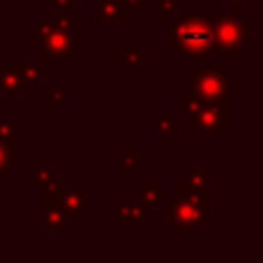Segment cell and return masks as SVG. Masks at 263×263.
Instances as JSON below:
<instances>
[{
  "label": "cell",
  "instance_id": "7402d4cb",
  "mask_svg": "<svg viewBox=\"0 0 263 263\" xmlns=\"http://www.w3.org/2000/svg\"><path fill=\"white\" fill-rule=\"evenodd\" d=\"M199 106H201V102L192 95H182L180 100H178V111H180V116H192Z\"/></svg>",
  "mask_w": 263,
  "mask_h": 263
},
{
  "label": "cell",
  "instance_id": "d6986e66",
  "mask_svg": "<svg viewBox=\"0 0 263 263\" xmlns=\"http://www.w3.org/2000/svg\"><path fill=\"white\" fill-rule=\"evenodd\" d=\"M180 0H157V18L159 21H168L171 14L178 9Z\"/></svg>",
  "mask_w": 263,
  "mask_h": 263
},
{
  "label": "cell",
  "instance_id": "44dd1931",
  "mask_svg": "<svg viewBox=\"0 0 263 263\" xmlns=\"http://www.w3.org/2000/svg\"><path fill=\"white\" fill-rule=\"evenodd\" d=\"M72 9H58L55 7V14H53V26L60 28V30H69L72 28Z\"/></svg>",
  "mask_w": 263,
  "mask_h": 263
},
{
  "label": "cell",
  "instance_id": "9a60e30c",
  "mask_svg": "<svg viewBox=\"0 0 263 263\" xmlns=\"http://www.w3.org/2000/svg\"><path fill=\"white\" fill-rule=\"evenodd\" d=\"M171 196H168L166 190H159V182L155 180V178H150L148 182H145V190L141 192V203L145 205V208H155V205H159L162 201H168Z\"/></svg>",
  "mask_w": 263,
  "mask_h": 263
},
{
  "label": "cell",
  "instance_id": "8992f818",
  "mask_svg": "<svg viewBox=\"0 0 263 263\" xmlns=\"http://www.w3.org/2000/svg\"><path fill=\"white\" fill-rule=\"evenodd\" d=\"M192 120L203 134L219 136V132L231 125V104H201L192 114Z\"/></svg>",
  "mask_w": 263,
  "mask_h": 263
},
{
  "label": "cell",
  "instance_id": "4316f807",
  "mask_svg": "<svg viewBox=\"0 0 263 263\" xmlns=\"http://www.w3.org/2000/svg\"><path fill=\"white\" fill-rule=\"evenodd\" d=\"M0 40H3V35H0Z\"/></svg>",
  "mask_w": 263,
  "mask_h": 263
},
{
  "label": "cell",
  "instance_id": "3957f363",
  "mask_svg": "<svg viewBox=\"0 0 263 263\" xmlns=\"http://www.w3.org/2000/svg\"><path fill=\"white\" fill-rule=\"evenodd\" d=\"M192 97L201 102V104H231L229 97V86L231 79L224 69L215 67V65H205L192 77Z\"/></svg>",
  "mask_w": 263,
  "mask_h": 263
},
{
  "label": "cell",
  "instance_id": "ba28073f",
  "mask_svg": "<svg viewBox=\"0 0 263 263\" xmlns=\"http://www.w3.org/2000/svg\"><path fill=\"white\" fill-rule=\"evenodd\" d=\"M83 201H86V194L79 190L69 192V194H63V199H60V210H63L65 219L81 222V219L86 217V213H83Z\"/></svg>",
  "mask_w": 263,
  "mask_h": 263
},
{
  "label": "cell",
  "instance_id": "5bb4252c",
  "mask_svg": "<svg viewBox=\"0 0 263 263\" xmlns=\"http://www.w3.org/2000/svg\"><path fill=\"white\" fill-rule=\"evenodd\" d=\"M97 16L102 21H125L127 5H125V0H102L97 5Z\"/></svg>",
  "mask_w": 263,
  "mask_h": 263
},
{
  "label": "cell",
  "instance_id": "52a82bcc",
  "mask_svg": "<svg viewBox=\"0 0 263 263\" xmlns=\"http://www.w3.org/2000/svg\"><path fill=\"white\" fill-rule=\"evenodd\" d=\"M178 194L180 196H210V171L208 168H194L187 178L178 180Z\"/></svg>",
  "mask_w": 263,
  "mask_h": 263
},
{
  "label": "cell",
  "instance_id": "2e32d148",
  "mask_svg": "<svg viewBox=\"0 0 263 263\" xmlns=\"http://www.w3.org/2000/svg\"><path fill=\"white\" fill-rule=\"evenodd\" d=\"M16 157H21V148H16V145H12L9 141L0 139V180L12 176L9 164H12V159H16Z\"/></svg>",
  "mask_w": 263,
  "mask_h": 263
},
{
  "label": "cell",
  "instance_id": "603a6c76",
  "mask_svg": "<svg viewBox=\"0 0 263 263\" xmlns=\"http://www.w3.org/2000/svg\"><path fill=\"white\" fill-rule=\"evenodd\" d=\"M136 153H139L136 148H127V150H125V157L120 159V168H132V166H136V162H139V159H136Z\"/></svg>",
  "mask_w": 263,
  "mask_h": 263
},
{
  "label": "cell",
  "instance_id": "e0dca14e",
  "mask_svg": "<svg viewBox=\"0 0 263 263\" xmlns=\"http://www.w3.org/2000/svg\"><path fill=\"white\" fill-rule=\"evenodd\" d=\"M21 77H23V81L30 83V86H40L42 79H44V69L35 63H26V65H21Z\"/></svg>",
  "mask_w": 263,
  "mask_h": 263
},
{
  "label": "cell",
  "instance_id": "30bf717a",
  "mask_svg": "<svg viewBox=\"0 0 263 263\" xmlns=\"http://www.w3.org/2000/svg\"><path fill=\"white\" fill-rule=\"evenodd\" d=\"M26 86L21 77V65H3L0 67V88L9 95H16L21 92V88Z\"/></svg>",
  "mask_w": 263,
  "mask_h": 263
},
{
  "label": "cell",
  "instance_id": "4fadbf2b",
  "mask_svg": "<svg viewBox=\"0 0 263 263\" xmlns=\"http://www.w3.org/2000/svg\"><path fill=\"white\" fill-rule=\"evenodd\" d=\"M65 224V215L60 210V199H53V196L44 194V227L49 231H58Z\"/></svg>",
  "mask_w": 263,
  "mask_h": 263
},
{
  "label": "cell",
  "instance_id": "484cf974",
  "mask_svg": "<svg viewBox=\"0 0 263 263\" xmlns=\"http://www.w3.org/2000/svg\"><path fill=\"white\" fill-rule=\"evenodd\" d=\"M231 3H233V7H231V12H240V7H242V5H245V3H250V0H231Z\"/></svg>",
  "mask_w": 263,
  "mask_h": 263
},
{
  "label": "cell",
  "instance_id": "9c48e42d",
  "mask_svg": "<svg viewBox=\"0 0 263 263\" xmlns=\"http://www.w3.org/2000/svg\"><path fill=\"white\" fill-rule=\"evenodd\" d=\"M116 63L123 65V67L127 69V74H136L139 65H145V63H148V55H145L143 51L139 49V44L129 42V44L125 46V51H120V53L116 55Z\"/></svg>",
  "mask_w": 263,
  "mask_h": 263
},
{
  "label": "cell",
  "instance_id": "5b68a950",
  "mask_svg": "<svg viewBox=\"0 0 263 263\" xmlns=\"http://www.w3.org/2000/svg\"><path fill=\"white\" fill-rule=\"evenodd\" d=\"M208 208L210 196H178L176 201L168 203V231L201 227L208 215Z\"/></svg>",
  "mask_w": 263,
  "mask_h": 263
},
{
  "label": "cell",
  "instance_id": "6da1fadb",
  "mask_svg": "<svg viewBox=\"0 0 263 263\" xmlns=\"http://www.w3.org/2000/svg\"><path fill=\"white\" fill-rule=\"evenodd\" d=\"M166 49L171 53H187L194 60L208 65L213 55V14L185 12L168 30Z\"/></svg>",
  "mask_w": 263,
  "mask_h": 263
},
{
  "label": "cell",
  "instance_id": "cb8c5ba5",
  "mask_svg": "<svg viewBox=\"0 0 263 263\" xmlns=\"http://www.w3.org/2000/svg\"><path fill=\"white\" fill-rule=\"evenodd\" d=\"M125 5L139 9V12H145V9H148V0H125Z\"/></svg>",
  "mask_w": 263,
  "mask_h": 263
},
{
  "label": "cell",
  "instance_id": "7c38bea8",
  "mask_svg": "<svg viewBox=\"0 0 263 263\" xmlns=\"http://www.w3.org/2000/svg\"><path fill=\"white\" fill-rule=\"evenodd\" d=\"M116 215L123 222H143L148 217V208L143 203H134L129 199H118L116 201Z\"/></svg>",
  "mask_w": 263,
  "mask_h": 263
},
{
  "label": "cell",
  "instance_id": "ac0fdd59",
  "mask_svg": "<svg viewBox=\"0 0 263 263\" xmlns=\"http://www.w3.org/2000/svg\"><path fill=\"white\" fill-rule=\"evenodd\" d=\"M53 178L55 176H53V171H51V168H46V171H40V168H35V171H32V187H35L37 192H44L46 185H49Z\"/></svg>",
  "mask_w": 263,
  "mask_h": 263
},
{
  "label": "cell",
  "instance_id": "8fae6325",
  "mask_svg": "<svg viewBox=\"0 0 263 263\" xmlns=\"http://www.w3.org/2000/svg\"><path fill=\"white\" fill-rule=\"evenodd\" d=\"M145 125L153 127L157 132V136H162V139L180 134V120H178V116H150L145 120Z\"/></svg>",
  "mask_w": 263,
  "mask_h": 263
},
{
  "label": "cell",
  "instance_id": "277c9868",
  "mask_svg": "<svg viewBox=\"0 0 263 263\" xmlns=\"http://www.w3.org/2000/svg\"><path fill=\"white\" fill-rule=\"evenodd\" d=\"M32 40L42 44V53H44V63H63L72 65L74 63V40L69 30H60V28L51 26V23H37Z\"/></svg>",
  "mask_w": 263,
  "mask_h": 263
},
{
  "label": "cell",
  "instance_id": "d4e9b609",
  "mask_svg": "<svg viewBox=\"0 0 263 263\" xmlns=\"http://www.w3.org/2000/svg\"><path fill=\"white\" fill-rule=\"evenodd\" d=\"M63 95H65V88H63V86H55V88H53V104H55V106H60V104L65 102Z\"/></svg>",
  "mask_w": 263,
  "mask_h": 263
},
{
  "label": "cell",
  "instance_id": "ffe728a7",
  "mask_svg": "<svg viewBox=\"0 0 263 263\" xmlns=\"http://www.w3.org/2000/svg\"><path fill=\"white\" fill-rule=\"evenodd\" d=\"M23 132L18 125H14V123H9V120H5V118H0V139L3 141H12V139H18Z\"/></svg>",
  "mask_w": 263,
  "mask_h": 263
},
{
  "label": "cell",
  "instance_id": "7a4b0ae2",
  "mask_svg": "<svg viewBox=\"0 0 263 263\" xmlns=\"http://www.w3.org/2000/svg\"><path fill=\"white\" fill-rule=\"evenodd\" d=\"M250 42V21L236 12L213 14V53H238Z\"/></svg>",
  "mask_w": 263,
  "mask_h": 263
}]
</instances>
